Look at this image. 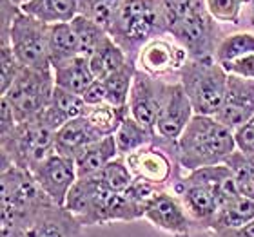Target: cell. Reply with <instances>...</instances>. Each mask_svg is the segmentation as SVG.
Segmentation results:
<instances>
[{
  "label": "cell",
  "mask_w": 254,
  "mask_h": 237,
  "mask_svg": "<svg viewBox=\"0 0 254 237\" xmlns=\"http://www.w3.org/2000/svg\"><path fill=\"white\" fill-rule=\"evenodd\" d=\"M65 208L84 227L143 219V208L127 194H115L96 174L78 178L65 201Z\"/></svg>",
  "instance_id": "1"
},
{
  "label": "cell",
  "mask_w": 254,
  "mask_h": 237,
  "mask_svg": "<svg viewBox=\"0 0 254 237\" xmlns=\"http://www.w3.org/2000/svg\"><path fill=\"white\" fill-rule=\"evenodd\" d=\"M236 150L234 132L214 116L194 114L186 131L176 140V163L182 174L227 161Z\"/></svg>",
  "instance_id": "2"
},
{
  "label": "cell",
  "mask_w": 254,
  "mask_h": 237,
  "mask_svg": "<svg viewBox=\"0 0 254 237\" xmlns=\"http://www.w3.org/2000/svg\"><path fill=\"white\" fill-rule=\"evenodd\" d=\"M107 33L134 62L145 44L169 35L160 0H124Z\"/></svg>",
  "instance_id": "3"
},
{
  "label": "cell",
  "mask_w": 254,
  "mask_h": 237,
  "mask_svg": "<svg viewBox=\"0 0 254 237\" xmlns=\"http://www.w3.org/2000/svg\"><path fill=\"white\" fill-rule=\"evenodd\" d=\"M231 179V170L225 163L180 174L173 181V192L180 195L190 219L201 230H209L218 212L223 185Z\"/></svg>",
  "instance_id": "4"
},
{
  "label": "cell",
  "mask_w": 254,
  "mask_h": 237,
  "mask_svg": "<svg viewBox=\"0 0 254 237\" xmlns=\"http://www.w3.org/2000/svg\"><path fill=\"white\" fill-rule=\"evenodd\" d=\"M2 183V197H0V223L15 225L26 230L31 219L38 212L53 201L44 194L29 170H24L15 165L2 167L0 172Z\"/></svg>",
  "instance_id": "5"
},
{
  "label": "cell",
  "mask_w": 254,
  "mask_h": 237,
  "mask_svg": "<svg viewBox=\"0 0 254 237\" xmlns=\"http://www.w3.org/2000/svg\"><path fill=\"white\" fill-rule=\"evenodd\" d=\"M227 78V71L214 58H189L178 74V82L192 103L194 114L201 116H214L220 111Z\"/></svg>",
  "instance_id": "6"
},
{
  "label": "cell",
  "mask_w": 254,
  "mask_h": 237,
  "mask_svg": "<svg viewBox=\"0 0 254 237\" xmlns=\"http://www.w3.org/2000/svg\"><path fill=\"white\" fill-rule=\"evenodd\" d=\"M2 167L15 165L31 172L38 163L55 154V131L44 125L42 120L22 121L15 129L0 136Z\"/></svg>",
  "instance_id": "7"
},
{
  "label": "cell",
  "mask_w": 254,
  "mask_h": 237,
  "mask_svg": "<svg viewBox=\"0 0 254 237\" xmlns=\"http://www.w3.org/2000/svg\"><path fill=\"white\" fill-rule=\"evenodd\" d=\"M55 87L53 69L42 71L24 67L13 85L2 95V100L7 101L18 123L33 121L38 120L48 109Z\"/></svg>",
  "instance_id": "8"
},
{
  "label": "cell",
  "mask_w": 254,
  "mask_h": 237,
  "mask_svg": "<svg viewBox=\"0 0 254 237\" xmlns=\"http://www.w3.org/2000/svg\"><path fill=\"white\" fill-rule=\"evenodd\" d=\"M24 67L53 69L49 58V26L22 13L11 24L7 44Z\"/></svg>",
  "instance_id": "9"
},
{
  "label": "cell",
  "mask_w": 254,
  "mask_h": 237,
  "mask_svg": "<svg viewBox=\"0 0 254 237\" xmlns=\"http://www.w3.org/2000/svg\"><path fill=\"white\" fill-rule=\"evenodd\" d=\"M169 37L186 49L189 58H214L218 44L223 38L218 22L209 15L207 7L173 24L169 27Z\"/></svg>",
  "instance_id": "10"
},
{
  "label": "cell",
  "mask_w": 254,
  "mask_h": 237,
  "mask_svg": "<svg viewBox=\"0 0 254 237\" xmlns=\"http://www.w3.org/2000/svg\"><path fill=\"white\" fill-rule=\"evenodd\" d=\"M124 158L134 178L147 181L158 189H167V185L178 178L176 172L182 174L180 167L176 163V143L171 147L153 143L127 154Z\"/></svg>",
  "instance_id": "11"
},
{
  "label": "cell",
  "mask_w": 254,
  "mask_h": 237,
  "mask_svg": "<svg viewBox=\"0 0 254 237\" xmlns=\"http://www.w3.org/2000/svg\"><path fill=\"white\" fill-rule=\"evenodd\" d=\"M189 60V54L175 38L165 35L147 42L136 56V69L151 74L154 78L178 82L184 63Z\"/></svg>",
  "instance_id": "12"
},
{
  "label": "cell",
  "mask_w": 254,
  "mask_h": 237,
  "mask_svg": "<svg viewBox=\"0 0 254 237\" xmlns=\"http://www.w3.org/2000/svg\"><path fill=\"white\" fill-rule=\"evenodd\" d=\"M143 219L173 237H189L194 228V221L190 219L180 195L169 189H160L149 199L143 210Z\"/></svg>",
  "instance_id": "13"
},
{
  "label": "cell",
  "mask_w": 254,
  "mask_h": 237,
  "mask_svg": "<svg viewBox=\"0 0 254 237\" xmlns=\"http://www.w3.org/2000/svg\"><path fill=\"white\" fill-rule=\"evenodd\" d=\"M171 82L164 78H154L151 74L138 71L132 80V87L129 93V114L142 125L154 131L156 118L160 114V109L164 105V100L167 96Z\"/></svg>",
  "instance_id": "14"
},
{
  "label": "cell",
  "mask_w": 254,
  "mask_h": 237,
  "mask_svg": "<svg viewBox=\"0 0 254 237\" xmlns=\"http://www.w3.org/2000/svg\"><path fill=\"white\" fill-rule=\"evenodd\" d=\"M31 174L38 187L44 190V194L59 206H65L69 192L78 179L74 159H69L57 152L44 159L42 163H38L31 170Z\"/></svg>",
  "instance_id": "15"
},
{
  "label": "cell",
  "mask_w": 254,
  "mask_h": 237,
  "mask_svg": "<svg viewBox=\"0 0 254 237\" xmlns=\"http://www.w3.org/2000/svg\"><path fill=\"white\" fill-rule=\"evenodd\" d=\"M192 118H194V109H192V103L187 98L182 84L171 82L164 105L160 109L156 125H154V132H156L158 140L176 142L184 134L186 127L189 125Z\"/></svg>",
  "instance_id": "16"
},
{
  "label": "cell",
  "mask_w": 254,
  "mask_h": 237,
  "mask_svg": "<svg viewBox=\"0 0 254 237\" xmlns=\"http://www.w3.org/2000/svg\"><path fill=\"white\" fill-rule=\"evenodd\" d=\"M254 116V80H245L240 76L229 74L225 98L220 107V111L214 114L222 125L231 131H236L238 127Z\"/></svg>",
  "instance_id": "17"
},
{
  "label": "cell",
  "mask_w": 254,
  "mask_h": 237,
  "mask_svg": "<svg viewBox=\"0 0 254 237\" xmlns=\"http://www.w3.org/2000/svg\"><path fill=\"white\" fill-rule=\"evenodd\" d=\"M251 221H254V201L240 194L231 176V179L223 185L218 212L209 227V232L242 228Z\"/></svg>",
  "instance_id": "18"
},
{
  "label": "cell",
  "mask_w": 254,
  "mask_h": 237,
  "mask_svg": "<svg viewBox=\"0 0 254 237\" xmlns=\"http://www.w3.org/2000/svg\"><path fill=\"white\" fill-rule=\"evenodd\" d=\"M26 237H84V225L65 206L53 203L33 217Z\"/></svg>",
  "instance_id": "19"
},
{
  "label": "cell",
  "mask_w": 254,
  "mask_h": 237,
  "mask_svg": "<svg viewBox=\"0 0 254 237\" xmlns=\"http://www.w3.org/2000/svg\"><path fill=\"white\" fill-rule=\"evenodd\" d=\"M106 136H100L95 131V127L84 116L69 121L62 129L55 132V150L60 156H65L69 159H76L85 148L93 145L95 142Z\"/></svg>",
  "instance_id": "20"
},
{
  "label": "cell",
  "mask_w": 254,
  "mask_h": 237,
  "mask_svg": "<svg viewBox=\"0 0 254 237\" xmlns=\"http://www.w3.org/2000/svg\"><path fill=\"white\" fill-rule=\"evenodd\" d=\"M85 111H87V105H85L82 96L69 93L65 89H60V87H55L51 101H49L48 109L44 111V114L40 116V120H42L44 125H48L51 131L57 132L69 121L82 118Z\"/></svg>",
  "instance_id": "21"
},
{
  "label": "cell",
  "mask_w": 254,
  "mask_h": 237,
  "mask_svg": "<svg viewBox=\"0 0 254 237\" xmlns=\"http://www.w3.org/2000/svg\"><path fill=\"white\" fill-rule=\"evenodd\" d=\"M20 9L22 13H26L48 26L67 24L76 15H80L78 0H29Z\"/></svg>",
  "instance_id": "22"
},
{
  "label": "cell",
  "mask_w": 254,
  "mask_h": 237,
  "mask_svg": "<svg viewBox=\"0 0 254 237\" xmlns=\"http://www.w3.org/2000/svg\"><path fill=\"white\" fill-rule=\"evenodd\" d=\"M120 154H118L115 136L102 138V140L95 142L93 145H89L78 158L74 159L76 174H78V178H87V176L98 174L106 165H109Z\"/></svg>",
  "instance_id": "23"
},
{
  "label": "cell",
  "mask_w": 254,
  "mask_h": 237,
  "mask_svg": "<svg viewBox=\"0 0 254 237\" xmlns=\"http://www.w3.org/2000/svg\"><path fill=\"white\" fill-rule=\"evenodd\" d=\"M53 76L57 87L80 96L84 95L85 89L96 80L91 73L89 60L85 56H76L59 67H53Z\"/></svg>",
  "instance_id": "24"
},
{
  "label": "cell",
  "mask_w": 254,
  "mask_h": 237,
  "mask_svg": "<svg viewBox=\"0 0 254 237\" xmlns=\"http://www.w3.org/2000/svg\"><path fill=\"white\" fill-rule=\"evenodd\" d=\"M87 60H89V67L93 76L96 80H106L109 74L118 71L131 58L127 56L126 51L111 37H107L102 40L100 46L93 51V54Z\"/></svg>",
  "instance_id": "25"
},
{
  "label": "cell",
  "mask_w": 254,
  "mask_h": 237,
  "mask_svg": "<svg viewBox=\"0 0 254 237\" xmlns=\"http://www.w3.org/2000/svg\"><path fill=\"white\" fill-rule=\"evenodd\" d=\"M80 56L78 38L74 35L71 22L49 26V58L51 67H59L62 63Z\"/></svg>",
  "instance_id": "26"
},
{
  "label": "cell",
  "mask_w": 254,
  "mask_h": 237,
  "mask_svg": "<svg viewBox=\"0 0 254 237\" xmlns=\"http://www.w3.org/2000/svg\"><path fill=\"white\" fill-rule=\"evenodd\" d=\"M156 140H158L156 132L142 125L131 114L122 121V125L118 127V131L115 132V142H117V148L120 156H127V154L134 152L138 148L153 145V143H156Z\"/></svg>",
  "instance_id": "27"
},
{
  "label": "cell",
  "mask_w": 254,
  "mask_h": 237,
  "mask_svg": "<svg viewBox=\"0 0 254 237\" xmlns=\"http://www.w3.org/2000/svg\"><path fill=\"white\" fill-rule=\"evenodd\" d=\"M129 116V107H118L113 103H100V105L87 107L84 118L95 127L100 136H115L118 127Z\"/></svg>",
  "instance_id": "28"
},
{
  "label": "cell",
  "mask_w": 254,
  "mask_h": 237,
  "mask_svg": "<svg viewBox=\"0 0 254 237\" xmlns=\"http://www.w3.org/2000/svg\"><path fill=\"white\" fill-rule=\"evenodd\" d=\"M134 74H136V62H134V60H129V62H127L126 65H122L118 71L109 74L106 80H102L104 85H106L107 103H113V105H118V107L127 105Z\"/></svg>",
  "instance_id": "29"
},
{
  "label": "cell",
  "mask_w": 254,
  "mask_h": 237,
  "mask_svg": "<svg viewBox=\"0 0 254 237\" xmlns=\"http://www.w3.org/2000/svg\"><path fill=\"white\" fill-rule=\"evenodd\" d=\"M225 165L231 170L233 181L242 195L254 201V156L242 150H234L227 158Z\"/></svg>",
  "instance_id": "30"
},
{
  "label": "cell",
  "mask_w": 254,
  "mask_h": 237,
  "mask_svg": "<svg viewBox=\"0 0 254 237\" xmlns=\"http://www.w3.org/2000/svg\"><path fill=\"white\" fill-rule=\"evenodd\" d=\"M71 27H73L74 35L78 38L80 46V56L89 58L93 51H95L104 38L109 37L106 27H102L100 24H96L95 20H91L84 15H76L71 20Z\"/></svg>",
  "instance_id": "31"
},
{
  "label": "cell",
  "mask_w": 254,
  "mask_h": 237,
  "mask_svg": "<svg viewBox=\"0 0 254 237\" xmlns=\"http://www.w3.org/2000/svg\"><path fill=\"white\" fill-rule=\"evenodd\" d=\"M254 53V33L240 31L231 33L222 38V42L218 44V49L214 53V60L220 65L233 60H238L245 54Z\"/></svg>",
  "instance_id": "32"
},
{
  "label": "cell",
  "mask_w": 254,
  "mask_h": 237,
  "mask_svg": "<svg viewBox=\"0 0 254 237\" xmlns=\"http://www.w3.org/2000/svg\"><path fill=\"white\" fill-rule=\"evenodd\" d=\"M96 176L115 194H126L129 187L134 183V176H132L131 169L127 167V161L124 156H118L117 159H113L111 163L106 165Z\"/></svg>",
  "instance_id": "33"
},
{
  "label": "cell",
  "mask_w": 254,
  "mask_h": 237,
  "mask_svg": "<svg viewBox=\"0 0 254 237\" xmlns=\"http://www.w3.org/2000/svg\"><path fill=\"white\" fill-rule=\"evenodd\" d=\"M122 2L124 0H78V11L80 15L87 16L102 27L109 29Z\"/></svg>",
  "instance_id": "34"
},
{
  "label": "cell",
  "mask_w": 254,
  "mask_h": 237,
  "mask_svg": "<svg viewBox=\"0 0 254 237\" xmlns=\"http://www.w3.org/2000/svg\"><path fill=\"white\" fill-rule=\"evenodd\" d=\"M249 2L251 0H205V7L218 24L238 26L242 11Z\"/></svg>",
  "instance_id": "35"
},
{
  "label": "cell",
  "mask_w": 254,
  "mask_h": 237,
  "mask_svg": "<svg viewBox=\"0 0 254 237\" xmlns=\"http://www.w3.org/2000/svg\"><path fill=\"white\" fill-rule=\"evenodd\" d=\"M164 9L165 20H167V31L173 24L189 16L190 13L205 7V0H160Z\"/></svg>",
  "instance_id": "36"
},
{
  "label": "cell",
  "mask_w": 254,
  "mask_h": 237,
  "mask_svg": "<svg viewBox=\"0 0 254 237\" xmlns=\"http://www.w3.org/2000/svg\"><path fill=\"white\" fill-rule=\"evenodd\" d=\"M22 69L24 65L18 62L11 46H0V93L2 95L13 85Z\"/></svg>",
  "instance_id": "37"
},
{
  "label": "cell",
  "mask_w": 254,
  "mask_h": 237,
  "mask_svg": "<svg viewBox=\"0 0 254 237\" xmlns=\"http://www.w3.org/2000/svg\"><path fill=\"white\" fill-rule=\"evenodd\" d=\"M222 67L227 71V74L240 76L245 80H254V53L245 54L242 58L233 60V62L222 63Z\"/></svg>",
  "instance_id": "38"
},
{
  "label": "cell",
  "mask_w": 254,
  "mask_h": 237,
  "mask_svg": "<svg viewBox=\"0 0 254 237\" xmlns=\"http://www.w3.org/2000/svg\"><path fill=\"white\" fill-rule=\"evenodd\" d=\"M234 142L238 150L254 156V116L234 131Z\"/></svg>",
  "instance_id": "39"
},
{
  "label": "cell",
  "mask_w": 254,
  "mask_h": 237,
  "mask_svg": "<svg viewBox=\"0 0 254 237\" xmlns=\"http://www.w3.org/2000/svg\"><path fill=\"white\" fill-rule=\"evenodd\" d=\"M82 98H84L85 105L87 107L107 103V93H106V85H104V82H102V80H95V82L85 89Z\"/></svg>",
  "instance_id": "40"
},
{
  "label": "cell",
  "mask_w": 254,
  "mask_h": 237,
  "mask_svg": "<svg viewBox=\"0 0 254 237\" xmlns=\"http://www.w3.org/2000/svg\"><path fill=\"white\" fill-rule=\"evenodd\" d=\"M16 123H18V121H16L13 111H11V107L7 105V101L2 100V111H0V136H4V134H7L9 131H13Z\"/></svg>",
  "instance_id": "41"
},
{
  "label": "cell",
  "mask_w": 254,
  "mask_h": 237,
  "mask_svg": "<svg viewBox=\"0 0 254 237\" xmlns=\"http://www.w3.org/2000/svg\"><path fill=\"white\" fill-rule=\"evenodd\" d=\"M212 237H254V221L247 223L242 228H233V230H220L212 232Z\"/></svg>",
  "instance_id": "42"
},
{
  "label": "cell",
  "mask_w": 254,
  "mask_h": 237,
  "mask_svg": "<svg viewBox=\"0 0 254 237\" xmlns=\"http://www.w3.org/2000/svg\"><path fill=\"white\" fill-rule=\"evenodd\" d=\"M11 4H15L16 7H22V5L24 4H27V2H29V0H9Z\"/></svg>",
  "instance_id": "43"
},
{
  "label": "cell",
  "mask_w": 254,
  "mask_h": 237,
  "mask_svg": "<svg viewBox=\"0 0 254 237\" xmlns=\"http://www.w3.org/2000/svg\"><path fill=\"white\" fill-rule=\"evenodd\" d=\"M251 24H254V0H253V13H251Z\"/></svg>",
  "instance_id": "44"
},
{
  "label": "cell",
  "mask_w": 254,
  "mask_h": 237,
  "mask_svg": "<svg viewBox=\"0 0 254 237\" xmlns=\"http://www.w3.org/2000/svg\"><path fill=\"white\" fill-rule=\"evenodd\" d=\"M253 27H254V24H253Z\"/></svg>",
  "instance_id": "45"
}]
</instances>
